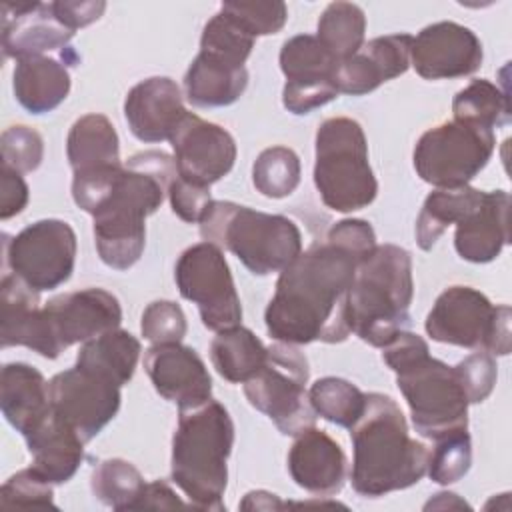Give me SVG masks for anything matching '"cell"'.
I'll list each match as a JSON object with an SVG mask.
<instances>
[{
	"label": "cell",
	"mask_w": 512,
	"mask_h": 512,
	"mask_svg": "<svg viewBox=\"0 0 512 512\" xmlns=\"http://www.w3.org/2000/svg\"><path fill=\"white\" fill-rule=\"evenodd\" d=\"M358 262L334 244H316L280 270L266 306L268 334L278 342L336 344L348 338V294Z\"/></svg>",
	"instance_id": "cell-1"
},
{
	"label": "cell",
	"mask_w": 512,
	"mask_h": 512,
	"mask_svg": "<svg viewBox=\"0 0 512 512\" xmlns=\"http://www.w3.org/2000/svg\"><path fill=\"white\" fill-rule=\"evenodd\" d=\"M176 162L158 150L138 152L116 178L108 200L92 214L100 260L114 270L134 266L146 244V216L154 214L172 180Z\"/></svg>",
	"instance_id": "cell-2"
},
{
	"label": "cell",
	"mask_w": 512,
	"mask_h": 512,
	"mask_svg": "<svg viewBox=\"0 0 512 512\" xmlns=\"http://www.w3.org/2000/svg\"><path fill=\"white\" fill-rule=\"evenodd\" d=\"M354 462L352 488L364 498L404 490L428 470L430 450L410 438L398 404L386 394H366V408L350 428Z\"/></svg>",
	"instance_id": "cell-3"
},
{
	"label": "cell",
	"mask_w": 512,
	"mask_h": 512,
	"mask_svg": "<svg viewBox=\"0 0 512 512\" xmlns=\"http://www.w3.org/2000/svg\"><path fill=\"white\" fill-rule=\"evenodd\" d=\"M382 360L396 372V384L410 408L412 424L428 440L468 430V398L454 366L430 356L422 336L400 330Z\"/></svg>",
	"instance_id": "cell-4"
},
{
	"label": "cell",
	"mask_w": 512,
	"mask_h": 512,
	"mask_svg": "<svg viewBox=\"0 0 512 512\" xmlns=\"http://www.w3.org/2000/svg\"><path fill=\"white\" fill-rule=\"evenodd\" d=\"M234 446V424L228 410L208 400L180 410L172 438V480L200 510H224L228 456Z\"/></svg>",
	"instance_id": "cell-5"
},
{
	"label": "cell",
	"mask_w": 512,
	"mask_h": 512,
	"mask_svg": "<svg viewBox=\"0 0 512 512\" xmlns=\"http://www.w3.org/2000/svg\"><path fill=\"white\" fill-rule=\"evenodd\" d=\"M414 296L410 252L382 244L356 266L348 294L350 330L364 342L384 348L410 320Z\"/></svg>",
	"instance_id": "cell-6"
},
{
	"label": "cell",
	"mask_w": 512,
	"mask_h": 512,
	"mask_svg": "<svg viewBox=\"0 0 512 512\" xmlns=\"http://www.w3.org/2000/svg\"><path fill=\"white\" fill-rule=\"evenodd\" d=\"M198 224L204 242L230 250L256 276L284 270L302 252L298 226L282 214L212 200Z\"/></svg>",
	"instance_id": "cell-7"
},
{
	"label": "cell",
	"mask_w": 512,
	"mask_h": 512,
	"mask_svg": "<svg viewBox=\"0 0 512 512\" xmlns=\"http://www.w3.org/2000/svg\"><path fill=\"white\" fill-rule=\"evenodd\" d=\"M314 184L336 212H354L374 202L378 182L368 162L362 126L346 116L324 120L316 130Z\"/></svg>",
	"instance_id": "cell-8"
},
{
	"label": "cell",
	"mask_w": 512,
	"mask_h": 512,
	"mask_svg": "<svg viewBox=\"0 0 512 512\" xmlns=\"http://www.w3.org/2000/svg\"><path fill=\"white\" fill-rule=\"evenodd\" d=\"M308 360L296 344L268 346L264 366L244 382L248 402L266 414L286 436L314 426L316 412L308 400Z\"/></svg>",
	"instance_id": "cell-9"
},
{
	"label": "cell",
	"mask_w": 512,
	"mask_h": 512,
	"mask_svg": "<svg viewBox=\"0 0 512 512\" xmlns=\"http://www.w3.org/2000/svg\"><path fill=\"white\" fill-rule=\"evenodd\" d=\"M424 326L428 336L442 344L482 348L498 356L510 352V308L494 306L470 286L446 288L436 298Z\"/></svg>",
	"instance_id": "cell-10"
},
{
	"label": "cell",
	"mask_w": 512,
	"mask_h": 512,
	"mask_svg": "<svg viewBox=\"0 0 512 512\" xmlns=\"http://www.w3.org/2000/svg\"><path fill=\"white\" fill-rule=\"evenodd\" d=\"M494 132L468 122H444L426 130L414 148L416 174L436 188H460L488 164Z\"/></svg>",
	"instance_id": "cell-11"
},
{
	"label": "cell",
	"mask_w": 512,
	"mask_h": 512,
	"mask_svg": "<svg viewBox=\"0 0 512 512\" xmlns=\"http://www.w3.org/2000/svg\"><path fill=\"white\" fill-rule=\"evenodd\" d=\"M180 294L198 306L202 324L220 332L242 322L240 298L222 250L210 242L186 248L174 268Z\"/></svg>",
	"instance_id": "cell-12"
},
{
	"label": "cell",
	"mask_w": 512,
	"mask_h": 512,
	"mask_svg": "<svg viewBox=\"0 0 512 512\" xmlns=\"http://www.w3.org/2000/svg\"><path fill=\"white\" fill-rule=\"evenodd\" d=\"M4 240L6 264L32 290H54L70 278L76 262V234L68 222L38 220Z\"/></svg>",
	"instance_id": "cell-13"
},
{
	"label": "cell",
	"mask_w": 512,
	"mask_h": 512,
	"mask_svg": "<svg viewBox=\"0 0 512 512\" xmlns=\"http://www.w3.org/2000/svg\"><path fill=\"white\" fill-rule=\"evenodd\" d=\"M338 60L310 34H298L282 44L280 70L286 76L282 104L292 114H308L340 92L334 82Z\"/></svg>",
	"instance_id": "cell-14"
},
{
	"label": "cell",
	"mask_w": 512,
	"mask_h": 512,
	"mask_svg": "<svg viewBox=\"0 0 512 512\" xmlns=\"http://www.w3.org/2000/svg\"><path fill=\"white\" fill-rule=\"evenodd\" d=\"M52 410L90 442L118 412L120 386L80 366L56 374L48 382Z\"/></svg>",
	"instance_id": "cell-15"
},
{
	"label": "cell",
	"mask_w": 512,
	"mask_h": 512,
	"mask_svg": "<svg viewBox=\"0 0 512 512\" xmlns=\"http://www.w3.org/2000/svg\"><path fill=\"white\" fill-rule=\"evenodd\" d=\"M42 316L54 358L72 344L116 330L122 322L118 298L104 288H84L48 300Z\"/></svg>",
	"instance_id": "cell-16"
},
{
	"label": "cell",
	"mask_w": 512,
	"mask_h": 512,
	"mask_svg": "<svg viewBox=\"0 0 512 512\" xmlns=\"http://www.w3.org/2000/svg\"><path fill=\"white\" fill-rule=\"evenodd\" d=\"M178 176L210 186L226 176L236 160V142L228 130L188 112L170 136Z\"/></svg>",
	"instance_id": "cell-17"
},
{
	"label": "cell",
	"mask_w": 512,
	"mask_h": 512,
	"mask_svg": "<svg viewBox=\"0 0 512 512\" xmlns=\"http://www.w3.org/2000/svg\"><path fill=\"white\" fill-rule=\"evenodd\" d=\"M410 64L426 80L468 76L482 64V44L462 24L434 22L412 36Z\"/></svg>",
	"instance_id": "cell-18"
},
{
	"label": "cell",
	"mask_w": 512,
	"mask_h": 512,
	"mask_svg": "<svg viewBox=\"0 0 512 512\" xmlns=\"http://www.w3.org/2000/svg\"><path fill=\"white\" fill-rule=\"evenodd\" d=\"M144 368L154 390L178 410L196 408L210 400L212 378L194 348L180 342L152 344L144 354Z\"/></svg>",
	"instance_id": "cell-19"
},
{
	"label": "cell",
	"mask_w": 512,
	"mask_h": 512,
	"mask_svg": "<svg viewBox=\"0 0 512 512\" xmlns=\"http://www.w3.org/2000/svg\"><path fill=\"white\" fill-rule=\"evenodd\" d=\"M74 32L64 28L42 2L2 4V48L8 58L48 56V52L70 54Z\"/></svg>",
	"instance_id": "cell-20"
},
{
	"label": "cell",
	"mask_w": 512,
	"mask_h": 512,
	"mask_svg": "<svg viewBox=\"0 0 512 512\" xmlns=\"http://www.w3.org/2000/svg\"><path fill=\"white\" fill-rule=\"evenodd\" d=\"M188 114L182 92L172 78L152 76L138 82L124 100L130 132L140 142L170 140L180 120Z\"/></svg>",
	"instance_id": "cell-21"
},
{
	"label": "cell",
	"mask_w": 512,
	"mask_h": 512,
	"mask_svg": "<svg viewBox=\"0 0 512 512\" xmlns=\"http://www.w3.org/2000/svg\"><path fill=\"white\" fill-rule=\"evenodd\" d=\"M288 470L300 488L326 498L344 486L346 456L334 438L310 426L296 436L288 452Z\"/></svg>",
	"instance_id": "cell-22"
},
{
	"label": "cell",
	"mask_w": 512,
	"mask_h": 512,
	"mask_svg": "<svg viewBox=\"0 0 512 512\" xmlns=\"http://www.w3.org/2000/svg\"><path fill=\"white\" fill-rule=\"evenodd\" d=\"M510 196L506 190L484 192L480 204L456 224L454 248L460 258L486 264L510 242Z\"/></svg>",
	"instance_id": "cell-23"
},
{
	"label": "cell",
	"mask_w": 512,
	"mask_h": 512,
	"mask_svg": "<svg viewBox=\"0 0 512 512\" xmlns=\"http://www.w3.org/2000/svg\"><path fill=\"white\" fill-rule=\"evenodd\" d=\"M2 320L0 338L2 348L26 346L44 358L54 360V352L48 340L38 292L24 284L14 274H4L0 284Z\"/></svg>",
	"instance_id": "cell-24"
},
{
	"label": "cell",
	"mask_w": 512,
	"mask_h": 512,
	"mask_svg": "<svg viewBox=\"0 0 512 512\" xmlns=\"http://www.w3.org/2000/svg\"><path fill=\"white\" fill-rule=\"evenodd\" d=\"M0 408L8 424L26 438L52 412L48 382L30 364H6L0 382Z\"/></svg>",
	"instance_id": "cell-25"
},
{
	"label": "cell",
	"mask_w": 512,
	"mask_h": 512,
	"mask_svg": "<svg viewBox=\"0 0 512 512\" xmlns=\"http://www.w3.org/2000/svg\"><path fill=\"white\" fill-rule=\"evenodd\" d=\"M32 468L52 484L68 482L82 464L84 440L52 410L26 438Z\"/></svg>",
	"instance_id": "cell-26"
},
{
	"label": "cell",
	"mask_w": 512,
	"mask_h": 512,
	"mask_svg": "<svg viewBox=\"0 0 512 512\" xmlns=\"http://www.w3.org/2000/svg\"><path fill=\"white\" fill-rule=\"evenodd\" d=\"M66 64L64 58L52 56H28L16 60L12 88L18 104L30 114H46L58 108L70 92Z\"/></svg>",
	"instance_id": "cell-27"
},
{
	"label": "cell",
	"mask_w": 512,
	"mask_h": 512,
	"mask_svg": "<svg viewBox=\"0 0 512 512\" xmlns=\"http://www.w3.org/2000/svg\"><path fill=\"white\" fill-rule=\"evenodd\" d=\"M248 86L244 66H230L198 52L184 74V92L192 106L220 108L234 104Z\"/></svg>",
	"instance_id": "cell-28"
},
{
	"label": "cell",
	"mask_w": 512,
	"mask_h": 512,
	"mask_svg": "<svg viewBox=\"0 0 512 512\" xmlns=\"http://www.w3.org/2000/svg\"><path fill=\"white\" fill-rule=\"evenodd\" d=\"M66 154L74 174L120 164L118 134L104 114L78 118L66 138Z\"/></svg>",
	"instance_id": "cell-29"
},
{
	"label": "cell",
	"mask_w": 512,
	"mask_h": 512,
	"mask_svg": "<svg viewBox=\"0 0 512 512\" xmlns=\"http://www.w3.org/2000/svg\"><path fill=\"white\" fill-rule=\"evenodd\" d=\"M140 356V342L126 330H110L82 344L76 366L98 374L120 388L130 382Z\"/></svg>",
	"instance_id": "cell-30"
},
{
	"label": "cell",
	"mask_w": 512,
	"mask_h": 512,
	"mask_svg": "<svg viewBox=\"0 0 512 512\" xmlns=\"http://www.w3.org/2000/svg\"><path fill=\"white\" fill-rule=\"evenodd\" d=\"M268 348L244 326L220 330L210 344V358L216 372L234 384L250 380L266 362Z\"/></svg>",
	"instance_id": "cell-31"
},
{
	"label": "cell",
	"mask_w": 512,
	"mask_h": 512,
	"mask_svg": "<svg viewBox=\"0 0 512 512\" xmlns=\"http://www.w3.org/2000/svg\"><path fill=\"white\" fill-rule=\"evenodd\" d=\"M482 196V190L470 186L438 188L430 192L416 220L418 246L422 250H430L448 226L458 224L480 204Z\"/></svg>",
	"instance_id": "cell-32"
},
{
	"label": "cell",
	"mask_w": 512,
	"mask_h": 512,
	"mask_svg": "<svg viewBox=\"0 0 512 512\" xmlns=\"http://www.w3.org/2000/svg\"><path fill=\"white\" fill-rule=\"evenodd\" d=\"M364 32L366 16L360 6L352 2H332L318 20L316 38L340 62L364 46Z\"/></svg>",
	"instance_id": "cell-33"
},
{
	"label": "cell",
	"mask_w": 512,
	"mask_h": 512,
	"mask_svg": "<svg viewBox=\"0 0 512 512\" xmlns=\"http://www.w3.org/2000/svg\"><path fill=\"white\" fill-rule=\"evenodd\" d=\"M454 120L482 128H500L510 120L508 96L496 84L480 78L472 80L452 100Z\"/></svg>",
	"instance_id": "cell-34"
},
{
	"label": "cell",
	"mask_w": 512,
	"mask_h": 512,
	"mask_svg": "<svg viewBox=\"0 0 512 512\" xmlns=\"http://www.w3.org/2000/svg\"><path fill=\"white\" fill-rule=\"evenodd\" d=\"M90 488L94 496L112 510H134L146 482L128 460L108 458L92 470Z\"/></svg>",
	"instance_id": "cell-35"
},
{
	"label": "cell",
	"mask_w": 512,
	"mask_h": 512,
	"mask_svg": "<svg viewBox=\"0 0 512 512\" xmlns=\"http://www.w3.org/2000/svg\"><path fill=\"white\" fill-rule=\"evenodd\" d=\"M308 400L320 418L342 428H352L366 408V394L336 376L316 380L308 390Z\"/></svg>",
	"instance_id": "cell-36"
},
{
	"label": "cell",
	"mask_w": 512,
	"mask_h": 512,
	"mask_svg": "<svg viewBox=\"0 0 512 512\" xmlns=\"http://www.w3.org/2000/svg\"><path fill=\"white\" fill-rule=\"evenodd\" d=\"M254 40L256 38L248 34L234 18L218 10L202 30L200 54L230 66H244L252 52Z\"/></svg>",
	"instance_id": "cell-37"
},
{
	"label": "cell",
	"mask_w": 512,
	"mask_h": 512,
	"mask_svg": "<svg viewBox=\"0 0 512 512\" xmlns=\"http://www.w3.org/2000/svg\"><path fill=\"white\" fill-rule=\"evenodd\" d=\"M252 182L268 198H286L300 184V158L286 146L266 148L252 166Z\"/></svg>",
	"instance_id": "cell-38"
},
{
	"label": "cell",
	"mask_w": 512,
	"mask_h": 512,
	"mask_svg": "<svg viewBox=\"0 0 512 512\" xmlns=\"http://www.w3.org/2000/svg\"><path fill=\"white\" fill-rule=\"evenodd\" d=\"M472 464V444L468 430L448 434L436 440L428 458V476L436 484H454L466 476Z\"/></svg>",
	"instance_id": "cell-39"
},
{
	"label": "cell",
	"mask_w": 512,
	"mask_h": 512,
	"mask_svg": "<svg viewBox=\"0 0 512 512\" xmlns=\"http://www.w3.org/2000/svg\"><path fill=\"white\" fill-rule=\"evenodd\" d=\"M230 18H234L248 34L268 36L284 28L288 20V8L284 2H224L220 6Z\"/></svg>",
	"instance_id": "cell-40"
},
{
	"label": "cell",
	"mask_w": 512,
	"mask_h": 512,
	"mask_svg": "<svg viewBox=\"0 0 512 512\" xmlns=\"http://www.w3.org/2000/svg\"><path fill=\"white\" fill-rule=\"evenodd\" d=\"M2 166L28 174L34 172L44 158L42 136L28 126H10L2 132Z\"/></svg>",
	"instance_id": "cell-41"
},
{
	"label": "cell",
	"mask_w": 512,
	"mask_h": 512,
	"mask_svg": "<svg viewBox=\"0 0 512 512\" xmlns=\"http://www.w3.org/2000/svg\"><path fill=\"white\" fill-rule=\"evenodd\" d=\"M0 504L4 508H56L52 482L40 476L32 466L10 476L0 490Z\"/></svg>",
	"instance_id": "cell-42"
},
{
	"label": "cell",
	"mask_w": 512,
	"mask_h": 512,
	"mask_svg": "<svg viewBox=\"0 0 512 512\" xmlns=\"http://www.w3.org/2000/svg\"><path fill=\"white\" fill-rule=\"evenodd\" d=\"M140 330L152 344L180 342L186 336V316L176 302L154 300L142 312Z\"/></svg>",
	"instance_id": "cell-43"
},
{
	"label": "cell",
	"mask_w": 512,
	"mask_h": 512,
	"mask_svg": "<svg viewBox=\"0 0 512 512\" xmlns=\"http://www.w3.org/2000/svg\"><path fill=\"white\" fill-rule=\"evenodd\" d=\"M470 404L484 402L496 384V362L488 352H474L454 366Z\"/></svg>",
	"instance_id": "cell-44"
},
{
	"label": "cell",
	"mask_w": 512,
	"mask_h": 512,
	"mask_svg": "<svg viewBox=\"0 0 512 512\" xmlns=\"http://www.w3.org/2000/svg\"><path fill=\"white\" fill-rule=\"evenodd\" d=\"M328 242L350 254L358 264L366 260L378 246L374 228L370 226V222L360 218H346L336 222L328 230Z\"/></svg>",
	"instance_id": "cell-45"
},
{
	"label": "cell",
	"mask_w": 512,
	"mask_h": 512,
	"mask_svg": "<svg viewBox=\"0 0 512 512\" xmlns=\"http://www.w3.org/2000/svg\"><path fill=\"white\" fill-rule=\"evenodd\" d=\"M168 198L174 214L190 224L200 222L204 216L208 204L212 202L210 198V186H200L194 182H188L180 176H176L168 188Z\"/></svg>",
	"instance_id": "cell-46"
},
{
	"label": "cell",
	"mask_w": 512,
	"mask_h": 512,
	"mask_svg": "<svg viewBox=\"0 0 512 512\" xmlns=\"http://www.w3.org/2000/svg\"><path fill=\"white\" fill-rule=\"evenodd\" d=\"M54 18L68 28L70 32L84 28L92 22H96L102 12L106 10V4L102 0H88V2H72V0H60V2H50Z\"/></svg>",
	"instance_id": "cell-47"
},
{
	"label": "cell",
	"mask_w": 512,
	"mask_h": 512,
	"mask_svg": "<svg viewBox=\"0 0 512 512\" xmlns=\"http://www.w3.org/2000/svg\"><path fill=\"white\" fill-rule=\"evenodd\" d=\"M0 218L8 220L20 214L28 204V184L20 172H14L6 166L0 170Z\"/></svg>",
	"instance_id": "cell-48"
},
{
	"label": "cell",
	"mask_w": 512,
	"mask_h": 512,
	"mask_svg": "<svg viewBox=\"0 0 512 512\" xmlns=\"http://www.w3.org/2000/svg\"><path fill=\"white\" fill-rule=\"evenodd\" d=\"M178 506H182V500L174 494V490L166 482L156 480L146 484L134 510H170Z\"/></svg>",
	"instance_id": "cell-49"
},
{
	"label": "cell",
	"mask_w": 512,
	"mask_h": 512,
	"mask_svg": "<svg viewBox=\"0 0 512 512\" xmlns=\"http://www.w3.org/2000/svg\"><path fill=\"white\" fill-rule=\"evenodd\" d=\"M240 508L242 510H280V508H286V504L280 502L276 494L254 490L244 496V500L240 502Z\"/></svg>",
	"instance_id": "cell-50"
},
{
	"label": "cell",
	"mask_w": 512,
	"mask_h": 512,
	"mask_svg": "<svg viewBox=\"0 0 512 512\" xmlns=\"http://www.w3.org/2000/svg\"><path fill=\"white\" fill-rule=\"evenodd\" d=\"M424 508H470L464 500H460L454 492H438L434 494V498L424 506Z\"/></svg>",
	"instance_id": "cell-51"
}]
</instances>
